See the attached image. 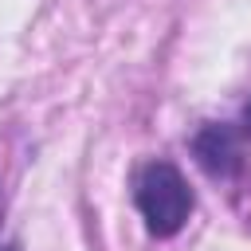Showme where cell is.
I'll use <instances>...</instances> for the list:
<instances>
[{
	"instance_id": "1",
	"label": "cell",
	"mask_w": 251,
	"mask_h": 251,
	"mask_svg": "<svg viewBox=\"0 0 251 251\" xmlns=\"http://www.w3.org/2000/svg\"><path fill=\"white\" fill-rule=\"evenodd\" d=\"M133 204H137L149 235L169 239L184 227V220L192 212V188H188V180L180 176L176 165L149 161L133 180Z\"/></svg>"
},
{
	"instance_id": "2",
	"label": "cell",
	"mask_w": 251,
	"mask_h": 251,
	"mask_svg": "<svg viewBox=\"0 0 251 251\" xmlns=\"http://www.w3.org/2000/svg\"><path fill=\"white\" fill-rule=\"evenodd\" d=\"M192 153L200 161L204 173L212 176H235L243 169V149H239V133L231 126H220V122H208L196 137H192Z\"/></svg>"
},
{
	"instance_id": "3",
	"label": "cell",
	"mask_w": 251,
	"mask_h": 251,
	"mask_svg": "<svg viewBox=\"0 0 251 251\" xmlns=\"http://www.w3.org/2000/svg\"><path fill=\"white\" fill-rule=\"evenodd\" d=\"M243 129H247V133H251V102H247V106H243Z\"/></svg>"
}]
</instances>
